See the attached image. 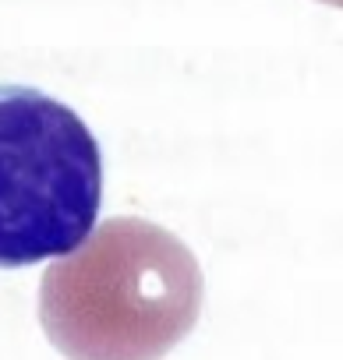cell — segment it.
Masks as SVG:
<instances>
[{
	"instance_id": "3",
	"label": "cell",
	"mask_w": 343,
	"mask_h": 360,
	"mask_svg": "<svg viewBox=\"0 0 343 360\" xmlns=\"http://www.w3.org/2000/svg\"><path fill=\"white\" fill-rule=\"evenodd\" d=\"M318 4H329V8H343V0H318Z\"/></svg>"
},
{
	"instance_id": "2",
	"label": "cell",
	"mask_w": 343,
	"mask_h": 360,
	"mask_svg": "<svg viewBox=\"0 0 343 360\" xmlns=\"http://www.w3.org/2000/svg\"><path fill=\"white\" fill-rule=\"evenodd\" d=\"M103 205V155L61 99L0 85V269L75 251Z\"/></svg>"
},
{
	"instance_id": "1",
	"label": "cell",
	"mask_w": 343,
	"mask_h": 360,
	"mask_svg": "<svg viewBox=\"0 0 343 360\" xmlns=\"http://www.w3.org/2000/svg\"><path fill=\"white\" fill-rule=\"evenodd\" d=\"M206 279L170 230L117 216L39 283V325L68 360H163L199 321Z\"/></svg>"
}]
</instances>
